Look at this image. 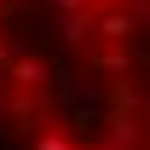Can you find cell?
I'll list each match as a JSON object with an SVG mask.
<instances>
[{"label":"cell","mask_w":150,"mask_h":150,"mask_svg":"<svg viewBox=\"0 0 150 150\" xmlns=\"http://www.w3.org/2000/svg\"><path fill=\"white\" fill-rule=\"evenodd\" d=\"M110 150H144V104H110Z\"/></svg>","instance_id":"6da1fadb"},{"label":"cell","mask_w":150,"mask_h":150,"mask_svg":"<svg viewBox=\"0 0 150 150\" xmlns=\"http://www.w3.org/2000/svg\"><path fill=\"white\" fill-rule=\"evenodd\" d=\"M139 29H144V12L139 6L127 12V6L110 0V12H93V40H133Z\"/></svg>","instance_id":"7a4b0ae2"},{"label":"cell","mask_w":150,"mask_h":150,"mask_svg":"<svg viewBox=\"0 0 150 150\" xmlns=\"http://www.w3.org/2000/svg\"><path fill=\"white\" fill-rule=\"evenodd\" d=\"M6 81H12L18 93H46V87H52V69H46L35 52H18L12 64H6Z\"/></svg>","instance_id":"3957f363"},{"label":"cell","mask_w":150,"mask_h":150,"mask_svg":"<svg viewBox=\"0 0 150 150\" xmlns=\"http://www.w3.org/2000/svg\"><path fill=\"white\" fill-rule=\"evenodd\" d=\"M58 40H64V46H75V52H81V46H93V6L64 12V18H58Z\"/></svg>","instance_id":"277c9868"},{"label":"cell","mask_w":150,"mask_h":150,"mask_svg":"<svg viewBox=\"0 0 150 150\" xmlns=\"http://www.w3.org/2000/svg\"><path fill=\"white\" fill-rule=\"evenodd\" d=\"M93 64L104 75H127L133 69V52H127V40H104V52H93Z\"/></svg>","instance_id":"5b68a950"},{"label":"cell","mask_w":150,"mask_h":150,"mask_svg":"<svg viewBox=\"0 0 150 150\" xmlns=\"http://www.w3.org/2000/svg\"><path fill=\"white\" fill-rule=\"evenodd\" d=\"M35 150H75V139H69V133H58V127H46V133L35 139Z\"/></svg>","instance_id":"8992f818"},{"label":"cell","mask_w":150,"mask_h":150,"mask_svg":"<svg viewBox=\"0 0 150 150\" xmlns=\"http://www.w3.org/2000/svg\"><path fill=\"white\" fill-rule=\"evenodd\" d=\"M46 6H58V12H75V6H93V0H46Z\"/></svg>","instance_id":"52a82bcc"},{"label":"cell","mask_w":150,"mask_h":150,"mask_svg":"<svg viewBox=\"0 0 150 150\" xmlns=\"http://www.w3.org/2000/svg\"><path fill=\"white\" fill-rule=\"evenodd\" d=\"M0 115H6V98H0Z\"/></svg>","instance_id":"ba28073f"},{"label":"cell","mask_w":150,"mask_h":150,"mask_svg":"<svg viewBox=\"0 0 150 150\" xmlns=\"http://www.w3.org/2000/svg\"><path fill=\"white\" fill-rule=\"evenodd\" d=\"M0 12H6V0H0Z\"/></svg>","instance_id":"9c48e42d"},{"label":"cell","mask_w":150,"mask_h":150,"mask_svg":"<svg viewBox=\"0 0 150 150\" xmlns=\"http://www.w3.org/2000/svg\"><path fill=\"white\" fill-rule=\"evenodd\" d=\"M104 6H110V0H104Z\"/></svg>","instance_id":"30bf717a"},{"label":"cell","mask_w":150,"mask_h":150,"mask_svg":"<svg viewBox=\"0 0 150 150\" xmlns=\"http://www.w3.org/2000/svg\"><path fill=\"white\" fill-rule=\"evenodd\" d=\"M75 150H81V144H75Z\"/></svg>","instance_id":"8fae6325"}]
</instances>
